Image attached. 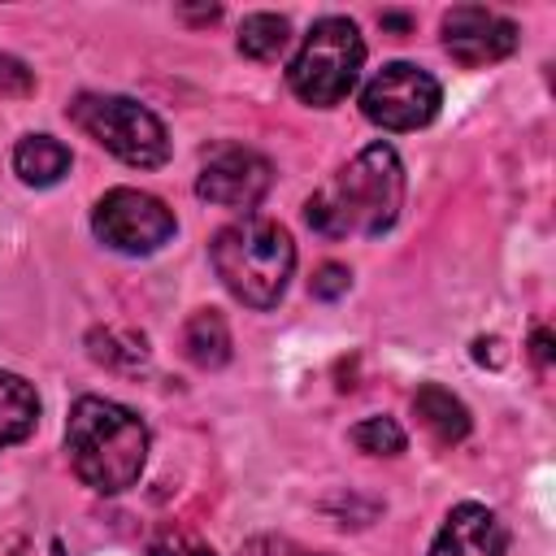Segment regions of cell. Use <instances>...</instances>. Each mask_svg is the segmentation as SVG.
Masks as SVG:
<instances>
[{
	"instance_id": "obj_22",
	"label": "cell",
	"mask_w": 556,
	"mask_h": 556,
	"mask_svg": "<svg viewBox=\"0 0 556 556\" xmlns=\"http://www.w3.org/2000/svg\"><path fill=\"white\" fill-rule=\"evenodd\" d=\"M13 556H65V552H61V539H26Z\"/></svg>"
},
{
	"instance_id": "obj_16",
	"label": "cell",
	"mask_w": 556,
	"mask_h": 556,
	"mask_svg": "<svg viewBox=\"0 0 556 556\" xmlns=\"http://www.w3.org/2000/svg\"><path fill=\"white\" fill-rule=\"evenodd\" d=\"M291 43V22L278 13H248L239 26V52L252 61H274Z\"/></svg>"
},
{
	"instance_id": "obj_15",
	"label": "cell",
	"mask_w": 556,
	"mask_h": 556,
	"mask_svg": "<svg viewBox=\"0 0 556 556\" xmlns=\"http://www.w3.org/2000/svg\"><path fill=\"white\" fill-rule=\"evenodd\" d=\"M87 348H91V356H96L100 365H109V369H117V374H143L148 361H152L148 339L135 334V330H113V326H109V330H91Z\"/></svg>"
},
{
	"instance_id": "obj_6",
	"label": "cell",
	"mask_w": 556,
	"mask_h": 556,
	"mask_svg": "<svg viewBox=\"0 0 556 556\" xmlns=\"http://www.w3.org/2000/svg\"><path fill=\"white\" fill-rule=\"evenodd\" d=\"M91 230L104 248H113L122 256H152L174 239L178 222H174V208L165 200H156L152 191L113 187L96 200Z\"/></svg>"
},
{
	"instance_id": "obj_7",
	"label": "cell",
	"mask_w": 556,
	"mask_h": 556,
	"mask_svg": "<svg viewBox=\"0 0 556 556\" xmlns=\"http://www.w3.org/2000/svg\"><path fill=\"white\" fill-rule=\"evenodd\" d=\"M443 87L413 61H387L361 87V113L382 130H421L439 117Z\"/></svg>"
},
{
	"instance_id": "obj_2",
	"label": "cell",
	"mask_w": 556,
	"mask_h": 556,
	"mask_svg": "<svg viewBox=\"0 0 556 556\" xmlns=\"http://www.w3.org/2000/svg\"><path fill=\"white\" fill-rule=\"evenodd\" d=\"M65 452L83 486L100 495H122L139 482L148 465V426L135 408L117 400L83 395L74 400L65 421Z\"/></svg>"
},
{
	"instance_id": "obj_13",
	"label": "cell",
	"mask_w": 556,
	"mask_h": 556,
	"mask_svg": "<svg viewBox=\"0 0 556 556\" xmlns=\"http://www.w3.org/2000/svg\"><path fill=\"white\" fill-rule=\"evenodd\" d=\"M39 426V395L22 374L0 369V452L30 439Z\"/></svg>"
},
{
	"instance_id": "obj_23",
	"label": "cell",
	"mask_w": 556,
	"mask_h": 556,
	"mask_svg": "<svg viewBox=\"0 0 556 556\" xmlns=\"http://www.w3.org/2000/svg\"><path fill=\"white\" fill-rule=\"evenodd\" d=\"M547 356H552V334L539 326V330H534V361H539V365H547Z\"/></svg>"
},
{
	"instance_id": "obj_18",
	"label": "cell",
	"mask_w": 556,
	"mask_h": 556,
	"mask_svg": "<svg viewBox=\"0 0 556 556\" xmlns=\"http://www.w3.org/2000/svg\"><path fill=\"white\" fill-rule=\"evenodd\" d=\"M148 556H213V547H208V543H200V539H195V534H187V530H165V534H156V539H152Z\"/></svg>"
},
{
	"instance_id": "obj_4",
	"label": "cell",
	"mask_w": 556,
	"mask_h": 556,
	"mask_svg": "<svg viewBox=\"0 0 556 556\" xmlns=\"http://www.w3.org/2000/svg\"><path fill=\"white\" fill-rule=\"evenodd\" d=\"M65 117L87 135L96 139L104 152H113L122 165L130 169H156L169 161V135H165V122L130 100V96H104V91H83L70 100Z\"/></svg>"
},
{
	"instance_id": "obj_10",
	"label": "cell",
	"mask_w": 556,
	"mask_h": 556,
	"mask_svg": "<svg viewBox=\"0 0 556 556\" xmlns=\"http://www.w3.org/2000/svg\"><path fill=\"white\" fill-rule=\"evenodd\" d=\"M430 556H508V534H504V521L486 508V504H456L434 543H430Z\"/></svg>"
},
{
	"instance_id": "obj_3",
	"label": "cell",
	"mask_w": 556,
	"mask_h": 556,
	"mask_svg": "<svg viewBox=\"0 0 556 556\" xmlns=\"http://www.w3.org/2000/svg\"><path fill=\"white\" fill-rule=\"evenodd\" d=\"M222 287L248 308H274L295 274V243L269 217H239L208 243Z\"/></svg>"
},
{
	"instance_id": "obj_17",
	"label": "cell",
	"mask_w": 556,
	"mask_h": 556,
	"mask_svg": "<svg viewBox=\"0 0 556 556\" xmlns=\"http://www.w3.org/2000/svg\"><path fill=\"white\" fill-rule=\"evenodd\" d=\"M352 443L361 452H369V456H400L408 439H404L400 421H391V417H365V421L352 426Z\"/></svg>"
},
{
	"instance_id": "obj_1",
	"label": "cell",
	"mask_w": 556,
	"mask_h": 556,
	"mask_svg": "<svg viewBox=\"0 0 556 556\" xmlns=\"http://www.w3.org/2000/svg\"><path fill=\"white\" fill-rule=\"evenodd\" d=\"M400 208H404V165L400 152L378 139L361 148L330 182H321L308 195L304 222L326 239H348V235L378 239L395 226Z\"/></svg>"
},
{
	"instance_id": "obj_20",
	"label": "cell",
	"mask_w": 556,
	"mask_h": 556,
	"mask_svg": "<svg viewBox=\"0 0 556 556\" xmlns=\"http://www.w3.org/2000/svg\"><path fill=\"white\" fill-rule=\"evenodd\" d=\"M313 295L317 300H339L348 287H352V274H348V265H334V261H326L317 274H313Z\"/></svg>"
},
{
	"instance_id": "obj_8",
	"label": "cell",
	"mask_w": 556,
	"mask_h": 556,
	"mask_svg": "<svg viewBox=\"0 0 556 556\" xmlns=\"http://www.w3.org/2000/svg\"><path fill=\"white\" fill-rule=\"evenodd\" d=\"M269 182H274V169L261 152H252L243 143H222L204 156L200 178H195V195L217 204V208L252 217V208L265 200Z\"/></svg>"
},
{
	"instance_id": "obj_24",
	"label": "cell",
	"mask_w": 556,
	"mask_h": 556,
	"mask_svg": "<svg viewBox=\"0 0 556 556\" xmlns=\"http://www.w3.org/2000/svg\"><path fill=\"white\" fill-rule=\"evenodd\" d=\"M304 556H330V552H304Z\"/></svg>"
},
{
	"instance_id": "obj_9",
	"label": "cell",
	"mask_w": 556,
	"mask_h": 556,
	"mask_svg": "<svg viewBox=\"0 0 556 556\" xmlns=\"http://www.w3.org/2000/svg\"><path fill=\"white\" fill-rule=\"evenodd\" d=\"M517 22L482 9V4H456L443 13V48L452 52V61H460L465 70H482L495 65L504 56L517 52Z\"/></svg>"
},
{
	"instance_id": "obj_12",
	"label": "cell",
	"mask_w": 556,
	"mask_h": 556,
	"mask_svg": "<svg viewBox=\"0 0 556 556\" xmlns=\"http://www.w3.org/2000/svg\"><path fill=\"white\" fill-rule=\"evenodd\" d=\"M13 174L26 187H52L70 174V148L52 135H22L13 148Z\"/></svg>"
},
{
	"instance_id": "obj_5",
	"label": "cell",
	"mask_w": 556,
	"mask_h": 556,
	"mask_svg": "<svg viewBox=\"0 0 556 556\" xmlns=\"http://www.w3.org/2000/svg\"><path fill=\"white\" fill-rule=\"evenodd\" d=\"M365 39L352 17H317L287 65L291 91L313 109H334L361 78Z\"/></svg>"
},
{
	"instance_id": "obj_14",
	"label": "cell",
	"mask_w": 556,
	"mask_h": 556,
	"mask_svg": "<svg viewBox=\"0 0 556 556\" xmlns=\"http://www.w3.org/2000/svg\"><path fill=\"white\" fill-rule=\"evenodd\" d=\"M182 356L195 369H222L230 361V326L217 308H200L182 326Z\"/></svg>"
},
{
	"instance_id": "obj_11",
	"label": "cell",
	"mask_w": 556,
	"mask_h": 556,
	"mask_svg": "<svg viewBox=\"0 0 556 556\" xmlns=\"http://www.w3.org/2000/svg\"><path fill=\"white\" fill-rule=\"evenodd\" d=\"M413 413H417V421L434 434V443H443V447H452V443H460V439L469 434V408H465L447 387H439V382L417 387Z\"/></svg>"
},
{
	"instance_id": "obj_21",
	"label": "cell",
	"mask_w": 556,
	"mask_h": 556,
	"mask_svg": "<svg viewBox=\"0 0 556 556\" xmlns=\"http://www.w3.org/2000/svg\"><path fill=\"white\" fill-rule=\"evenodd\" d=\"M239 556H304L291 539H278V534H256L239 547Z\"/></svg>"
},
{
	"instance_id": "obj_19",
	"label": "cell",
	"mask_w": 556,
	"mask_h": 556,
	"mask_svg": "<svg viewBox=\"0 0 556 556\" xmlns=\"http://www.w3.org/2000/svg\"><path fill=\"white\" fill-rule=\"evenodd\" d=\"M35 91V74L26 70V61L0 52V96H30Z\"/></svg>"
}]
</instances>
